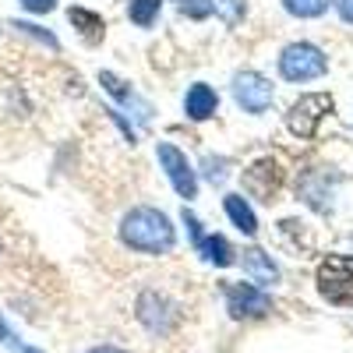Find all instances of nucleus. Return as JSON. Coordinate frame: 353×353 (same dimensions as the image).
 Returning a JSON list of instances; mask_svg holds the SVG:
<instances>
[{
  "instance_id": "nucleus-8",
  "label": "nucleus",
  "mask_w": 353,
  "mask_h": 353,
  "mask_svg": "<svg viewBox=\"0 0 353 353\" xmlns=\"http://www.w3.org/2000/svg\"><path fill=\"white\" fill-rule=\"evenodd\" d=\"M233 99H237V106L244 113L258 117V113H265L272 106V85L258 71H241L237 78H233Z\"/></svg>"
},
{
  "instance_id": "nucleus-24",
  "label": "nucleus",
  "mask_w": 353,
  "mask_h": 353,
  "mask_svg": "<svg viewBox=\"0 0 353 353\" xmlns=\"http://www.w3.org/2000/svg\"><path fill=\"white\" fill-rule=\"evenodd\" d=\"M85 353H124L121 346H92V350H85Z\"/></svg>"
},
{
  "instance_id": "nucleus-5",
  "label": "nucleus",
  "mask_w": 353,
  "mask_h": 353,
  "mask_svg": "<svg viewBox=\"0 0 353 353\" xmlns=\"http://www.w3.org/2000/svg\"><path fill=\"white\" fill-rule=\"evenodd\" d=\"M223 297L233 318H265L272 311V297L254 283H223Z\"/></svg>"
},
{
  "instance_id": "nucleus-17",
  "label": "nucleus",
  "mask_w": 353,
  "mask_h": 353,
  "mask_svg": "<svg viewBox=\"0 0 353 353\" xmlns=\"http://www.w3.org/2000/svg\"><path fill=\"white\" fill-rule=\"evenodd\" d=\"M205 4H209V11H216L226 25H241L244 21V0H205Z\"/></svg>"
},
{
  "instance_id": "nucleus-25",
  "label": "nucleus",
  "mask_w": 353,
  "mask_h": 353,
  "mask_svg": "<svg viewBox=\"0 0 353 353\" xmlns=\"http://www.w3.org/2000/svg\"><path fill=\"white\" fill-rule=\"evenodd\" d=\"M21 353H43V350H36V346H21Z\"/></svg>"
},
{
  "instance_id": "nucleus-18",
  "label": "nucleus",
  "mask_w": 353,
  "mask_h": 353,
  "mask_svg": "<svg viewBox=\"0 0 353 353\" xmlns=\"http://www.w3.org/2000/svg\"><path fill=\"white\" fill-rule=\"evenodd\" d=\"M283 8L293 18H318L329 11V0H283Z\"/></svg>"
},
{
  "instance_id": "nucleus-13",
  "label": "nucleus",
  "mask_w": 353,
  "mask_h": 353,
  "mask_svg": "<svg viewBox=\"0 0 353 353\" xmlns=\"http://www.w3.org/2000/svg\"><path fill=\"white\" fill-rule=\"evenodd\" d=\"M223 209H226V216H230V223L237 226L244 237H254L258 233V219H254V209L241 198V194H226L223 198Z\"/></svg>"
},
{
  "instance_id": "nucleus-21",
  "label": "nucleus",
  "mask_w": 353,
  "mask_h": 353,
  "mask_svg": "<svg viewBox=\"0 0 353 353\" xmlns=\"http://www.w3.org/2000/svg\"><path fill=\"white\" fill-rule=\"evenodd\" d=\"M184 223H188V233H191V241H194V248H198V244H201V226H198V219H194L188 209H184Z\"/></svg>"
},
{
  "instance_id": "nucleus-6",
  "label": "nucleus",
  "mask_w": 353,
  "mask_h": 353,
  "mask_svg": "<svg viewBox=\"0 0 353 353\" xmlns=\"http://www.w3.org/2000/svg\"><path fill=\"white\" fill-rule=\"evenodd\" d=\"M156 156H159V166H163L166 176H170L173 191L191 201V198L198 194V173H194V166L188 163V156L176 149V145H170V141H159V145H156Z\"/></svg>"
},
{
  "instance_id": "nucleus-11",
  "label": "nucleus",
  "mask_w": 353,
  "mask_h": 353,
  "mask_svg": "<svg viewBox=\"0 0 353 353\" xmlns=\"http://www.w3.org/2000/svg\"><path fill=\"white\" fill-rule=\"evenodd\" d=\"M99 81H103V88H106V92H110L113 99H121V103H124L128 110H138V121H141V124H149V117H152V106H149V103H141V99H138V96L131 92V88H124V81L117 78L113 71H103V74H99Z\"/></svg>"
},
{
  "instance_id": "nucleus-3",
  "label": "nucleus",
  "mask_w": 353,
  "mask_h": 353,
  "mask_svg": "<svg viewBox=\"0 0 353 353\" xmlns=\"http://www.w3.org/2000/svg\"><path fill=\"white\" fill-rule=\"evenodd\" d=\"M318 290L332 304H353V258L329 254L318 265Z\"/></svg>"
},
{
  "instance_id": "nucleus-19",
  "label": "nucleus",
  "mask_w": 353,
  "mask_h": 353,
  "mask_svg": "<svg viewBox=\"0 0 353 353\" xmlns=\"http://www.w3.org/2000/svg\"><path fill=\"white\" fill-rule=\"evenodd\" d=\"M11 28H14V32H21V36H28V39L43 43L46 50H61L57 36H53V32H46V28H39V25H32V21H11Z\"/></svg>"
},
{
  "instance_id": "nucleus-7",
  "label": "nucleus",
  "mask_w": 353,
  "mask_h": 353,
  "mask_svg": "<svg viewBox=\"0 0 353 353\" xmlns=\"http://www.w3.org/2000/svg\"><path fill=\"white\" fill-rule=\"evenodd\" d=\"M138 321L145 329H149L152 336H170L173 332V325H176V307L163 297V293H156V290H145L141 297H138Z\"/></svg>"
},
{
  "instance_id": "nucleus-22",
  "label": "nucleus",
  "mask_w": 353,
  "mask_h": 353,
  "mask_svg": "<svg viewBox=\"0 0 353 353\" xmlns=\"http://www.w3.org/2000/svg\"><path fill=\"white\" fill-rule=\"evenodd\" d=\"M332 4H336L339 18H343L346 25H353V0H332Z\"/></svg>"
},
{
  "instance_id": "nucleus-1",
  "label": "nucleus",
  "mask_w": 353,
  "mask_h": 353,
  "mask_svg": "<svg viewBox=\"0 0 353 353\" xmlns=\"http://www.w3.org/2000/svg\"><path fill=\"white\" fill-rule=\"evenodd\" d=\"M121 241L141 254H166L176 244V233L166 212L152 209V205H138L121 219Z\"/></svg>"
},
{
  "instance_id": "nucleus-12",
  "label": "nucleus",
  "mask_w": 353,
  "mask_h": 353,
  "mask_svg": "<svg viewBox=\"0 0 353 353\" xmlns=\"http://www.w3.org/2000/svg\"><path fill=\"white\" fill-rule=\"evenodd\" d=\"M244 272H248V279L251 283H261V286H269V283H276L279 279V269L272 265V258L265 254V251H258V248H251V251H244Z\"/></svg>"
},
{
  "instance_id": "nucleus-15",
  "label": "nucleus",
  "mask_w": 353,
  "mask_h": 353,
  "mask_svg": "<svg viewBox=\"0 0 353 353\" xmlns=\"http://www.w3.org/2000/svg\"><path fill=\"white\" fill-rule=\"evenodd\" d=\"M68 18H71V25L78 28V32L85 36V43H99V39H103V32H106V25H103V18H99L96 11L71 8V11H68Z\"/></svg>"
},
{
  "instance_id": "nucleus-10",
  "label": "nucleus",
  "mask_w": 353,
  "mask_h": 353,
  "mask_svg": "<svg viewBox=\"0 0 353 353\" xmlns=\"http://www.w3.org/2000/svg\"><path fill=\"white\" fill-rule=\"evenodd\" d=\"M216 110H219V96H216L205 81H198V85L188 88V96H184V113L191 117V121H209Z\"/></svg>"
},
{
  "instance_id": "nucleus-20",
  "label": "nucleus",
  "mask_w": 353,
  "mask_h": 353,
  "mask_svg": "<svg viewBox=\"0 0 353 353\" xmlns=\"http://www.w3.org/2000/svg\"><path fill=\"white\" fill-rule=\"evenodd\" d=\"M21 8L32 11V14H50L57 8V0H21Z\"/></svg>"
},
{
  "instance_id": "nucleus-16",
  "label": "nucleus",
  "mask_w": 353,
  "mask_h": 353,
  "mask_svg": "<svg viewBox=\"0 0 353 353\" xmlns=\"http://www.w3.org/2000/svg\"><path fill=\"white\" fill-rule=\"evenodd\" d=\"M159 8H163V0H131L128 18H131L138 28H149V25L159 18Z\"/></svg>"
},
{
  "instance_id": "nucleus-23",
  "label": "nucleus",
  "mask_w": 353,
  "mask_h": 353,
  "mask_svg": "<svg viewBox=\"0 0 353 353\" xmlns=\"http://www.w3.org/2000/svg\"><path fill=\"white\" fill-rule=\"evenodd\" d=\"M0 343H11V346H18V336L8 329V321H4V318H0Z\"/></svg>"
},
{
  "instance_id": "nucleus-4",
  "label": "nucleus",
  "mask_w": 353,
  "mask_h": 353,
  "mask_svg": "<svg viewBox=\"0 0 353 353\" xmlns=\"http://www.w3.org/2000/svg\"><path fill=\"white\" fill-rule=\"evenodd\" d=\"M325 113H332V96L329 92H307V96H301L297 103L290 106L286 128L297 138H314L318 124L325 121Z\"/></svg>"
},
{
  "instance_id": "nucleus-14",
  "label": "nucleus",
  "mask_w": 353,
  "mask_h": 353,
  "mask_svg": "<svg viewBox=\"0 0 353 353\" xmlns=\"http://www.w3.org/2000/svg\"><path fill=\"white\" fill-rule=\"evenodd\" d=\"M198 254L209 261V265H216V269H226V265L237 261V251H233V244H230L226 237H219V233H212V237H201Z\"/></svg>"
},
{
  "instance_id": "nucleus-2",
  "label": "nucleus",
  "mask_w": 353,
  "mask_h": 353,
  "mask_svg": "<svg viewBox=\"0 0 353 353\" xmlns=\"http://www.w3.org/2000/svg\"><path fill=\"white\" fill-rule=\"evenodd\" d=\"M329 71V61L314 43H290L279 53V74L286 81H311Z\"/></svg>"
},
{
  "instance_id": "nucleus-9",
  "label": "nucleus",
  "mask_w": 353,
  "mask_h": 353,
  "mask_svg": "<svg viewBox=\"0 0 353 353\" xmlns=\"http://www.w3.org/2000/svg\"><path fill=\"white\" fill-rule=\"evenodd\" d=\"M283 184V170L276 159H258L251 170H244V191L251 198H261V201H272L276 191Z\"/></svg>"
}]
</instances>
